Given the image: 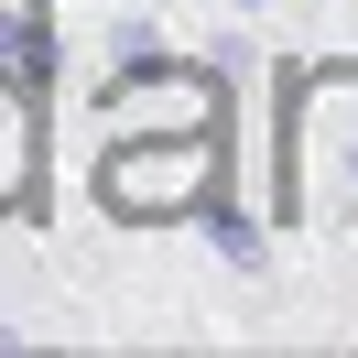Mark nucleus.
Masks as SVG:
<instances>
[{
    "instance_id": "3",
    "label": "nucleus",
    "mask_w": 358,
    "mask_h": 358,
    "mask_svg": "<svg viewBox=\"0 0 358 358\" xmlns=\"http://www.w3.org/2000/svg\"><path fill=\"white\" fill-rule=\"evenodd\" d=\"M315 185L358 206V87H326V109H315Z\"/></svg>"
},
{
    "instance_id": "1",
    "label": "nucleus",
    "mask_w": 358,
    "mask_h": 358,
    "mask_svg": "<svg viewBox=\"0 0 358 358\" xmlns=\"http://www.w3.org/2000/svg\"><path fill=\"white\" fill-rule=\"evenodd\" d=\"M206 185H217V120H185V131H109V152H98V206L109 217H185V206H206Z\"/></svg>"
},
{
    "instance_id": "2",
    "label": "nucleus",
    "mask_w": 358,
    "mask_h": 358,
    "mask_svg": "<svg viewBox=\"0 0 358 358\" xmlns=\"http://www.w3.org/2000/svg\"><path fill=\"white\" fill-rule=\"evenodd\" d=\"M33 185H44V87H33V66L0 55V217H22Z\"/></svg>"
}]
</instances>
